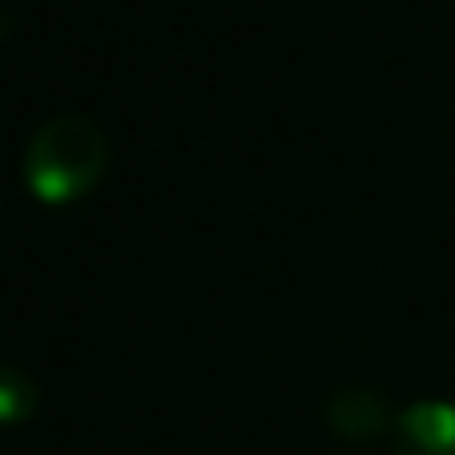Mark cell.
<instances>
[{"label":"cell","instance_id":"cell-1","mask_svg":"<svg viewBox=\"0 0 455 455\" xmlns=\"http://www.w3.org/2000/svg\"><path fill=\"white\" fill-rule=\"evenodd\" d=\"M108 164V140L100 124L80 112L52 116L32 132L24 148V180L40 200H76L104 176Z\"/></svg>","mask_w":455,"mask_h":455},{"label":"cell","instance_id":"cell-2","mask_svg":"<svg viewBox=\"0 0 455 455\" xmlns=\"http://www.w3.org/2000/svg\"><path fill=\"white\" fill-rule=\"evenodd\" d=\"M395 455H455V403L419 400L400 411Z\"/></svg>","mask_w":455,"mask_h":455},{"label":"cell","instance_id":"cell-3","mask_svg":"<svg viewBox=\"0 0 455 455\" xmlns=\"http://www.w3.org/2000/svg\"><path fill=\"white\" fill-rule=\"evenodd\" d=\"M328 424L344 440H371V435L387 432L392 411H387L384 395L371 392V387H344L328 403Z\"/></svg>","mask_w":455,"mask_h":455},{"label":"cell","instance_id":"cell-4","mask_svg":"<svg viewBox=\"0 0 455 455\" xmlns=\"http://www.w3.org/2000/svg\"><path fill=\"white\" fill-rule=\"evenodd\" d=\"M36 411V384L20 368L0 363V424H20Z\"/></svg>","mask_w":455,"mask_h":455}]
</instances>
